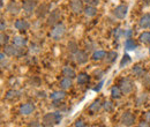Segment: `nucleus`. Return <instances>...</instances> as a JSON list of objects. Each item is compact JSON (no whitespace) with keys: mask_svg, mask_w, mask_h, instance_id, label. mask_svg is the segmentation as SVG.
I'll use <instances>...</instances> for the list:
<instances>
[{"mask_svg":"<svg viewBox=\"0 0 150 127\" xmlns=\"http://www.w3.org/2000/svg\"><path fill=\"white\" fill-rule=\"evenodd\" d=\"M35 111V105L33 103H24L20 106V113L22 116H29Z\"/></svg>","mask_w":150,"mask_h":127,"instance_id":"obj_12","label":"nucleus"},{"mask_svg":"<svg viewBox=\"0 0 150 127\" xmlns=\"http://www.w3.org/2000/svg\"><path fill=\"white\" fill-rule=\"evenodd\" d=\"M20 95H21V92H20V91L12 89V90L7 91V94H6L5 98H6V99H8V101H12V99H16V98H19Z\"/></svg>","mask_w":150,"mask_h":127,"instance_id":"obj_24","label":"nucleus"},{"mask_svg":"<svg viewBox=\"0 0 150 127\" xmlns=\"http://www.w3.org/2000/svg\"><path fill=\"white\" fill-rule=\"evenodd\" d=\"M146 99H147V95H146V94H142L141 97H140V99L137 101V105H141V104H142L141 102H146Z\"/></svg>","mask_w":150,"mask_h":127,"instance_id":"obj_37","label":"nucleus"},{"mask_svg":"<svg viewBox=\"0 0 150 127\" xmlns=\"http://www.w3.org/2000/svg\"><path fill=\"white\" fill-rule=\"evenodd\" d=\"M147 120H148V121H150V112H148V113H147Z\"/></svg>","mask_w":150,"mask_h":127,"instance_id":"obj_44","label":"nucleus"},{"mask_svg":"<svg viewBox=\"0 0 150 127\" xmlns=\"http://www.w3.org/2000/svg\"><path fill=\"white\" fill-rule=\"evenodd\" d=\"M20 50H21V48H18L16 45L12 44V45H5L4 52L9 57H20V55H22V52Z\"/></svg>","mask_w":150,"mask_h":127,"instance_id":"obj_5","label":"nucleus"},{"mask_svg":"<svg viewBox=\"0 0 150 127\" xmlns=\"http://www.w3.org/2000/svg\"><path fill=\"white\" fill-rule=\"evenodd\" d=\"M139 26L142 29H147L150 27V14H144L139 21Z\"/></svg>","mask_w":150,"mask_h":127,"instance_id":"obj_19","label":"nucleus"},{"mask_svg":"<svg viewBox=\"0 0 150 127\" xmlns=\"http://www.w3.org/2000/svg\"><path fill=\"white\" fill-rule=\"evenodd\" d=\"M83 2H86L87 5H89V6H98L99 5V2H100V0H83Z\"/></svg>","mask_w":150,"mask_h":127,"instance_id":"obj_34","label":"nucleus"},{"mask_svg":"<svg viewBox=\"0 0 150 127\" xmlns=\"http://www.w3.org/2000/svg\"><path fill=\"white\" fill-rule=\"evenodd\" d=\"M136 48H137V44L135 43L134 39L127 38V39L125 40V50H126V51H134Z\"/></svg>","mask_w":150,"mask_h":127,"instance_id":"obj_20","label":"nucleus"},{"mask_svg":"<svg viewBox=\"0 0 150 127\" xmlns=\"http://www.w3.org/2000/svg\"><path fill=\"white\" fill-rule=\"evenodd\" d=\"M121 94H122V90H121L120 87H115V86L112 87V89H111V96H112V98L119 99L121 97Z\"/></svg>","mask_w":150,"mask_h":127,"instance_id":"obj_27","label":"nucleus"},{"mask_svg":"<svg viewBox=\"0 0 150 127\" xmlns=\"http://www.w3.org/2000/svg\"><path fill=\"white\" fill-rule=\"evenodd\" d=\"M103 108H104V110H105V111L111 112V111L113 110V104L110 102V101H106V102L103 104Z\"/></svg>","mask_w":150,"mask_h":127,"instance_id":"obj_33","label":"nucleus"},{"mask_svg":"<svg viewBox=\"0 0 150 127\" xmlns=\"http://www.w3.org/2000/svg\"><path fill=\"white\" fill-rule=\"evenodd\" d=\"M62 75L66 76V77H71V79L76 77V73H75V71L72 68V67H69V66H65V67L62 68Z\"/></svg>","mask_w":150,"mask_h":127,"instance_id":"obj_22","label":"nucleus"},{"mask_svg":"<svg viewBox=\"0 0 150 127\" xmlns=\"http://www.w3.org/2000/svg\"><path fill=\"white\" fill-rule=\"evenodd\" d=\"M0 29H1V33H4L5 29H6V22L4 20H1V27H0Z\"/></svg>","mask_w":150,"mask_h":127,"instance_id":"obj_41","label":"nucleus"},{"mask_svg":"<svg viewBox=\"0 0 150 127\" xmlns=\"http://www.w3.org/2000/svg\"><path fill=\"white\" fill-rule=\"evenodd\" d=\"M149 53H150V50H149Z\"/></svg>","mask_w":150,"mask_h":127,"instance_id":"obj_45","label":"nucleus"},{"mask_svg":"<svg viewBox=\"0 0 150 127\" xmlns=\"http://www.w3.org/2000/svg\"><path fill=\"white\" fill-rule=\"evenodd\" d=\"M6 9H7L8 13H11V14H13V15H16V14H19L20 11H21V6L19 5L18 1L11 0V1L8 2V5L6 6Z\"/></svg>","mask_w":150,"mask_h":127,"instance_id":"obj_8","label":"nucleus"},{"mask_svg":"<svg viewBox=\"0 0 150 127\" xmlns=\"http://www.w3.org/2000/svg\"><path fill=\"white\" fill-rule=\"evenodd\" d=\"M83 13H84V15H86L87 18H94V16L97 15L98 11H97L96 6H89V5H87V7L84 8Z\"/></svg>","mask_w":150,"mask_h":127,"instance_id":"obj_17","label":"nucleus"},{"mask_svg":"<svg viewBox=\"0 0 150 127\" xmlns=\"http://www.w3.org/2000/svg\"><path fill=\"white\" fill-rule=\"evenodd\" d=\"M72 58H73V60H74L75 62L79 64V65L86 64V62L88 61V59H89L88 55H87L84 51H81V50H77L76 52L72 53Z\"/></svg>","mask_w":150,"mask_h":127,"instance_id":"obj_4","label":"nucleus"},{"mask_svg":"<svg viewBox=\"0 0 150 127\" xmlns=\"http://www.w3.org/2000/svg\"><path fill=\"white\" fill-rule=\"evenodd\" d=\"M102 106H103V104L100 103V101H99V99H97V101H95L94 103L89 106V111H90V112H93V113H96V112H98L99 110L102 109Z\"/></svg>","mask_w":150,"mask_h":127,"instance_id":"obj_26","label":"nucleus"},{"mask_svg":"<svg viewBox=\"0 0 150 127\" xmlns=\"http://www.w3.org/2000/svg\"><path fill=\"white\" fill-rule=\"evenodd\" d=\"M132 34H133V31H132L131 29H128V30H126V31L124 33V36L126 37V38H131Z\"/></svg>","mask_w":150,"mask_h":127,"instance_id":"obj_40","label":"nucleus"},{"mask_svg":"<svg viewBox=\"0 0 150 127\" xmlns=\"http://www.w3.org/2000/svg\"><path fill=\"white\" fill-rule=\"evenodd\" d=\"M36 6H37L36 0H24L23 4H22L23 11H24L27 14H31V13L35 11Z\"/></svg>","mask_w":150,"mask_h":127,"instance_id":"obj_10","label":"nucleus"},{"mask_svg":"<svg viewBox=\"0 0 150 127\" xmlns=\"http://www.w3.org/2000/svg\"><path fill=\"white\" fill-rule=\"evenodd\" d=\"M127 13H128V6L126 4H121L119 6H117L114 9H113V15L119 20H122L127 16Z\"/></svg>","mask_w":150,"mask_h":127,"instance_id":"obj_3","label":"nucleus"},{"mask_svg":"<svg viewBox=\"0 0 150 127\" xmlns=\"http://www.w3.org/2000/svg\"><path fill=\"white\" fill-rule=\"evenodd\" d=\"M59 86H60V88H61L62 90H67V89L72 88V86H73L72 79H71V77H66V76H64V79H61Z\"/></svg>","mask_w":150,"mask_h":127,"instance_id":"obj_15","label":"nucleus"},{"mask_svg":"<svg viewBox=\"0 0 150 127\" xmlns=\"http://www.w3.org/2000/svg\"><path fill=\"white\" fill-rule=\"evenodd\" d=\"M0 43H1V45L4 46V45H7V43H8V40H9V37L8 35H6V34H4V33H1V36H0Z\"/></svg>","mask_w":150,"mask_h":127,"instance_id":"obj_32","label":"nucleus"},{"mask_svg":"<svg viewBox=\"0 0 150 127\" xmlns=\"http://www.w3.org/2000/svg\"><path fill=\"white\" fill-rule=\"evenodd\" d=\"M65 97H66V92L64 90L53 91V92L50 94V98H51L52 101H56V102H60V101L65 99Z\"/></svg>","mask_w":150,"mask_h":127,"instance_id":"obj_14","label":"nucleus"},{"mask_svg":"<svg viewBox=\"0 0 150 127\" xmlns=\"http://www.w3.org/2000/svg\"><path fill=\"white\" fill-rule=\"evenodd\" d=\"M124 33H125V31H122L120 28L115 29V31H114V38H115V39H119L121 36H124Z\"/></svg>","mask_w":150,"mask_h":127,"instance_id":"obj_35","label":"nucleus"},{"mask_svg":"<svg viewBox=\"0 0 150 127\" xmlns=\"http://www.w3.org/2000/svg\"><path fill=\"white\" fill-rule=\"evenodd\" d=\"M13 44L18 48H24L28 44V39L23 36H15L13 38Z\"/></svg>","mask_w":150,"mask_h":127,"instance_id":"obj_16","label":"nucleus"},{"mask_svg":"<svg viewBox=\"0 0 150 127\" xmlns=\"http://www.w3.org/2000/svg\"><path fill=\"white\" fill-rule=\"evenodd\" d=\"M68 50H69V52H72V53L76 52V51L79 50L77 44H76L75 42H69V43H68Z\"/></svg>","mask_w":150,"mask_h":127,"instance_id":"obj_31","label":"nucleus"},{"mask_svg":"<svg viewBox=\"0 0 150 127\" xmlns=\"http://www.w3.org/2000/svg\"><path fill=\"white\" fill-rule=\"evenodd\" d=\"M148 77H149V80H148V81H147V80H144V82H146L147 84H149V86H150V75H148Z\"/></svg>","mask_w":150,"mask_h":127,"instance_id":"obj_43","label":"nucleus"},{"mask_svg":"<svg viewBox=\"0 0 150 127\" xmlns=\"http://www.w3.org/2000/svg\"><path fill=\"white\" fill-rule=\"evenodd\" d=\"M103 84H104V81H100L96 87L94 88V91H96V92H98V91L102 89V87H103Z\"/></svg>","mask_w":150,"mask_h":127,"instance_id":"obj_38","label":"nucleus"},{"mask_svg":"<svg viewBox=\"0 0 150 127\" xmlns=\"http://www.w3.org/2000/svg\"><path fill=\"white\" fill-rule=\"evenodd\" d=\"M14 27H15V29L19 30V31H27V30L29 29L30 24H29L28 21H25V20H23V18H20V20H18V21L14 23Z\"/></svg>","mask_w":150,"mask_h":127,"instance_id":"obj_13","label":"nucleus"},{"mask_svg":"<svg viewBox=\"0 0 150 127\" xmlns=\"http://www.w3.org/2000/svg\"><path fill=\"white\" fill-rule=\"evenodd\" d=\"M132 72H133V74H134L135 76H142V75L144 74V71H143V68H142L140 65H135V66L133 67Z\"/></svg>","mask_w":150,"mask_h":127,"instance_id":"obj_30","label":"nucleus"},{"mask_svg":"<svg viewBox=\"0 0 150 127\" xmlns=\"http://www.w3.org/2000/svg\"><path fill=\"white\" fill-rule=\"evenodd\" d=\"M120 88L124 94H131L134 89V82L129 79H122L120 82Z\"/></svg>","mask_w":150,"mask_h":127,"instance_id":"obj_6","label":"nucleus"},{"mask_svg":"<svg viewBox=\"0 0 150 127\" xmlns=\"http://www.w3.org/2000/svg\"><path fill=\"white\" fill-rule=\"evenodd\" d=\"M65 31H66V28L62 23H57L56 26H53L51 33H50V36L52 37L54 40H59L61 37L65 35Z\"/></svg>","mask_w":150,"mask_h":127,"instance_id":"obj_2","label":"nucleus"},{"mask_svg":"<svg viewBox=\"0 0 150 127\" xmlns=\"http://www.w3.org/2000/svg\"><path fill=\"white\" fill-rule=\"evenodd\" d=\"M131 61H132V59H131V57H129V55H122V58H121V61H120V68H124L125 66H127L128 64H131Z\"/></svg>","mask_w":150,"mask_h":127,"instance_id":"obj_29","label":"nucleus"},{"mask_svg":"<svg viewBox=\"0 0 150 127\" xmlns=\"http://www.w3.org/2000/svg\"><path fill=\"white\" fill-rule=\"evenodd\" d=\"M71 9L74 14H81L84 11L82 0H71Z\"/></svg>","mask_w":150,"mask_h":127,"instance_id":"obj_11","label":"nucleus"},{"mask_svg":"<svg viewBox=\"0 0 150 127\" xmlns=\"http://www.w3.org/2000/svg\"><path fill=\"white\" fill-rule=\"evenodd\" d=\"M117 58H118V53L115 51H110V52H108L106 55H105V61L108 64H113Z\"/></svg>","mask_w":150,"mask_h":127,"instance_id":"obj_25","label":"nucleus"},{"mask_svg":"<svg viewBox=\"0 0 150 127\" xmlns=\"http://www.w3.org/2000/svg\"><path fill=\"white\" fill-rule=\"evenodd\" d=\"M36 123H37V121H34L33 124H30V126H42L40 124H36Z\"/></svg>","mask_w":150,"mask_h":127,"instance_id":"obj_42","label":"nucleus"},{"mask_svg":"<svg viewBox=\"0 0 150 127\" xmlns=\"http://www.w3.org/2000/svg\"><path fill=\"white\" fill-rule=\"evenodd\" d=\"M94 75L96 79H102L103 75H104V72H103V71H96V72L94 73Z\"/></svg>","mask_w":150,"mask_h":127,"instance_id":"obj_36","label":"nucleus"},{"mask_svg":"<svg viewBox=\"0 0 150 127\" xmlns=\"http://www.w3.org/2000/svg\"><path fill=\"white\" fill-rule=\"evenodd\" d=\"M120 121L125 126H132L135 123V117L132 114L131 112H125V113H122V116L120 118Z\"/></svg>","mask_w":150,"mask_h":127,"instance_id":"obj_9","label":"nucleus"},{"mask_svg":"<svg viewBox=\"0 0 150 127\" xmlns=\"http://www.w3.org/2000/svg\"><path fill=\"white\" fill-rule=\"evenodd\" d=\"M60 18H61V11L57 8V9L51 12L50 16L47 18V24L49 26H56L57 23H59Z\"/></svg>","mask_w":150,"mask_h":127,"instance_id":"obj_7","label":"nucleus"},{"mask_svg":"<svg viewBox=\"0 0 150 127\" xmlns=\"http://www.w3.org/2000/svg\"><path fill=\"white\" fill-rule=\"evenodd\" d=\"M105 55H106V52H105V51H103V50H97V51H95L94 53H93L91 59H93L94 61H99V60L104 59Z\"/></svg>","mask_w":150,"mask_h":127,"instance_id":"obj_23","label":"nucleus"},{"mask_svg":"<svg viewBox=\"0 0 150 127\" xmlns=\"http://www.w3.org/2000/svg\"><path fill=\"white\" fill-rule=\"evenodd\" d=\"M76 80H77V83L82 86V84H86V83H88V82H89L90 76H89L87 73H80V74L77 75Z\"/></svg>","mask_w":150,"mask_h":127,"instance_id":"obj_21","label":"nucleus"},{"mask_svg":"<svg viewBox=\"0 0 150 127\" xmlns=\"http://www.w3.org/2000/svg\"><path fill=\"white\" fill-rule=\"evenodd\" d=\"M62 116L59 112H50L44 114L43 117V125L44 126H54V125H59L61 123Z\"/></svg>","mask_w":150,"mask_h":127,"instance_id":"obj_1","label":"nucleus"},{"mask_svg":"<svg viewBox=\"0 0 150 127\" xmlns=\"http://www.w3.org/2000/svg\"><path fill=\"white\" fill-rule=\"evenodd\" d=\"M139 39H140V42L143 43V44H150V33L149 31L142 33V34L139 36Z\"/></svg>","mask_w":150,"mask_h":127,"instance_id":"obj_28","label":"nucleus"},{"mask_svg":"<svg viewBox=\"0 0 150 127\" xmlns=\"http://www.w3.org/2000/svg\"><path fill=\"white\" fill-rule=\"evenodd\" d=\"M49 9H50V5H47V4H43L42 6H39L37 8V11H36L37 18H43V16H45V15L47 14Z\"/></svg>","mask_w":150,"mask_h":127,"instance_id":"obj_18","label":"nucleus"},{"mask_svg":"<svg viewBox=\"0 0 150 127\" xmlns=\"http://www.w3.org/2000/svg\"><path fill=\"white\" fill-rule=\"evenodd\" d=\"M74 126H80V127H83L86 126V124L83 123V120H76L74 124Z\"/></svg>","mask_w":150,"mask_h":127,"instance_id":"obj_39","label":"nucleus"}]
</instances>
